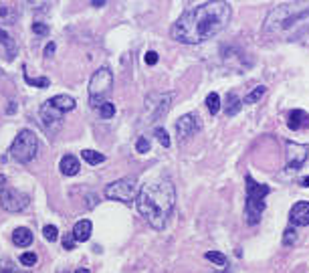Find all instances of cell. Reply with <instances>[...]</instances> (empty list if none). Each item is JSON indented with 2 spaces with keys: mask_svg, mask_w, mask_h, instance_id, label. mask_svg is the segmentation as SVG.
Listing matches in <instances>:
<instances>
[{
  "mask_svg": "<svg viewBox=\"0 0 309 273\" xmlns=\"http://www.w3.org/2000/svg\"><path fill=\"white\" fill-rule=\"evenodd\" d=\"M241 107H243V99L234 93V91H230L228 95H227V103H225V114H227V118H232V116H237L239 111H241Z\"/></svg>",
  "mask_w": 309,
  "mask_h": 273,
  "instance_id": "obj_18",
  "label": "cell"
},
{
  "mask_svg": "<svg viewBox=\"0 0 309 273\" xmlns=\"http://www.w3.org/2000/svg\"><path fill=\"white\" fill-rule=\"evenodd\" d=\"M33 31H34L36 34H41V36H47L49 33H51L49 24H45V22H34V24H33Z\"/></svg>",
  "mask_w": 309,
  "mask_h": 273,
  "instance_id": "obj_34",
  "label": "cell"
},
{
  "mask_svg": "<svg viewBox=\"0 0 309 273\" xmlns=\"http://www.w3.org/2000/svg\"><path fill=\"white\" fill-rule=\"evenodd\" d=\"M91 231H93V225H91V221L87 219H81L75 222V227H73V235H75V239L77 243H85V241H89L91 239Z\"/></svg>",
  "mask_w": 309,
  "mask_h": 273,
  "instance_id": "obj_16",
  "label": "cell"
},
{
  "mask_svg": "<svg viewBox=\"0 0 309 273\" xmlns=\"http://www.w3.org/2000/svg\"><path fill=\"white\" fill-rule=\"evenodd\" d=\"M263 31L281 41H299L309 33V4L285 2L267 15Z\"/></svg>",
  "mask_w": 309,
  "mask_h": 273,
  "instance_id": "obj_3",
  "label": "cell"
},
{
  "mask_svg": "<svg viewBox=\"0 0 309 273\" xmlns=\"http://www.w3.org/2000/svg\"><path fill=\"white\" fill-rule=\"evenodd\" d=\"M39 152V138L31 130H20L10 146V158L20 164H29Z\"/></svg>",
  "mask_w": 309,
  "mask_h": 273,
  "instance_id": "obj_7",
  "label": "cell"
},
{
  "mask_svg": "<svg viewBox=\"0 0 309 273\" xmlns=\"http://www.w3.org/2000/svg\"><path fill=\"white\" fill-rule=\"evenodd\" d=\"M16 20V8L10 6V4H2L0 6V27H10V24H15Z\"/></svg>",
  "mask_w": 309,
  "mask_h": 273,
  "instance_id": "obj_20",
  "label": "cell"
},
{
  "mask_svg": "<svg viewBox=\"0 0 309 273\" xmlns=\"http://www.w3.org/2000/svg\"><path fill=\"white\" fill-rule=\"evenodd\" d=\"M0 55H2L6 61H15V57L18 55V47L16 41L0 27Z\"/></svg>",
  "mask_w": 309,
  "mask_h": 273,
  "instance_id": "obj_14",
  "label": "cell"
},
{
  "mask_svg": "<svg viewBox=\"0 0 309 273\" xmlns=\"http://www.w3.org/2000/svg\"><path fill=\"white\" fill-rule=\"evenodd\" d=\"M43 235H45V239L51 241V243H55V241L59 239V231H57L55 225H47V227L43 229Z\"/></svg>",
  "mask_w": 309,
  "mask_h": 273,
  "instance_id": "obj_32",
  "label": "cell"
},
{
  "mask_svg": "<svg viewBox=\"0 0 309 273\" xmlns=\"http://www.w3.org/2000/svg\"><path fill=\"white\" fill-rule=\"evenodd\" d=\"M295 243H297V231H295V227L285 229V235H283V245L291 247V245H295Z\"/></svg>",
  "mask_w": 309,
  "mask_h": 273,
  "instance_id": "obj_28",
  "label": "cell"
},
{
  "mask_svg": "<svg viewBox=\"0 0 309 273\" xmlns=\"http://www.w3.org/2000/svg\"><path fill=\"white\" fill-rule=\"evenodd\" d=\"M12 111H15V103H12V102H10V105L6 107V114H12Z\"/></svg>",
  "mask_w": 309,
  "mask_h": 273,
  "instance_id": "obj_40",
  "label": "cell"
},
{
  "mask_svg": "<svg viewBox=\"0 0 309 273\" xmlns=\"http://www.w3.org/2000/svg\"><path fill=\"white\" fill-rule=\"evenodd\" d=\"M4 184H6V176L0 174V186H4Z\"/></svg>",
  "mask_w": 309,
  "mask_h": 273,
  "instance_id": "obj_41",
  "label": "cell"
},
{
  "mask_svg": "<svg viewBox=\"0 0 309 273\" xmlns=\"http://www.w3.org/2000/svg\"><path fill=\"white\" fill-rule=\"evenodd\" d=\"M140 215L147 225L156 231H162L176 206V186L170 178H160L146 184L135 198Z\"/></svg>",
  "mask_w": 309,
  "mask_h": 273,
  "instance_id": "obj_2",
  "label": "cell"
},
{
  "mask_svg": "<svg viewBox=\"0 0 309 273\" xmlns=\"http://www.w3.org/2000/svg\"><path fill=\"white\" fill-rule=\"evenodd\" d=\"M265 93H267V87H265V85H257L253 91H249V93L244 95L243 103H257V102H261V97H263Z\"/></svg>",
  "mask_w": 309,
  "mask_h": 273,
  "instance_id": "obj_21",
  "label": "cell"
},
{
  "mask_svg": "<svg viewBox=\"0 0 309 273\" xmlns=\"http://www.w3.org/2000/svg\"><path fill=\"white\" fill-rule=\"evenodd\" d=\"M29 203H31L29 194H24L16 188H4L2 194H0V205L8 213H20V210L29 206Z\"/></svg>",
  "mask_w": 309,
  "mask_h": 273,
  "instance_id": "obj_10",
  "label": "cell"
},
{
  "mask_svg": "<svg viewBox=\"0 0 309 273\" xmlns=\"http://www.w3.org/2000/svg\"><path fill=\"white\" fill-rule=\"evenodd\" d=\"M144 61H146V65H156L158 63V53L156 51H147Z\"/></svg>",
  "mask_w": 309,
  "mask_h": 273,
  "instance_id": "obj_35",
  "label": "cell"
},
{
  "mask_svg": "<svg viewBox=\"0 0 309 273\" xmlns=\"http://www.w3.org/2000/svg\"><path fill=\"white\" fill-rule=\"evenodd\" d=\"M154 136H156V140L162 144L164 148H170V136H168V132H166L164 128H156V130H154Z\"/></svg>",
  "mask_w": 309,
  "mask_h": 273,
  "instance_id": "obj_29",
  "label": "cell"
},
{
  "mask_svg": "<svg viewBox=\"0 0 309 273\" xmlns=\"http://www.w3.org/2000/svg\"><path fill=\"white\" fill-rule=\"evenodd\" d=\"M81 158H83L87 164H91V166H97V164L105 162V156L99 154V152H95V150H83V152H81Z\"/></svg>",
  "mask_w": 309,
  "mask_h": 273,
  "instance_id": "obj_22",
  "label": "cell"
},
{
  "mask_svg": "<svg viewBox=\"0 0 309 273\" xmlns=\"http://www.w3.org/2000/svg\"><path fill=\"white\" fill-rule=\"evenodd\" d=\"M24 81H27L29 85H34V87H41V89H45V87H49L51 85V81H49V77H39V79H33V77H29V73L24 71Z\"/></svg>",
  "mask_w": 309,
  "mask_h": 273,
  "instance_id": "obj_26",
  "label": "cell"
},
{
  "mask_svg": "<svg viewBox=\"0 0 309 273\" xmlns=\"http://www.w3.org/2000/svg\"><path fill=\"white\" fill-rule=\"evenodd\" d=\"M114 89V73L109 67H101L93 73V77L89 81V103L91 107L99 109L105 102L107 95Z\"/></svg>",
  "mask_w": 309,
  "mask_h": 273,
  "instance_id": "obj_6",
  "label": "cell"
},
{
  "mask_svg": "<svg viewBox=\"0 0 309 273\" xmlns=\"http://www.w3.org/2000/svg\"><path fill=\"white\" fill-rule=\"evenodd\" d=\"M287 126H289V130H293V132L309 128V114H307V111H303V109H293L291 114H289Z\"/></svg>",
  "mask_w": 309,
  "mask_h": 273,
  "instance_id": "obj_15",
  "label": "cell"
},
{
  "mask_svg": "<svg viewBox=\"0 0 309 273\" xmlns=\"http://www.w3.org/2000/svg\"><path fill=\"white\" fill-rule=\"evenodd\" d=\"M200 130H202V119L198 114H194V111L192 114H184L176 121V134H178V140H182V142L190 140L192 136Z\"/></svg>",
  "mask_w": 309,
  "mask_h": 273,
  "instance_id": "obj_11",
  "label": "cell"
},
{
  "mask_svg": "<svg viewBox=\"0 0 309 273\" xmlns=\"http://www.w3.org/2000/svg\"><path fill=\"white\" fill-rule=\"evenodd\" d=\"M204 257L208 259V261H212V265H218V267L227 265V255L220 253V251H206Z\"/></svg>",
  "mask_w": 309,
  "mask_h": 273,
  "instance_id": "obj_24",
  "label": "cell"
},
{
  "mask_svg": "<svg viewBox=\"0 0 309 273\" xmlns=\"http://www.w3.org/2000/svg\"><path fill=\"white\" fill-rule=\"evenodd\" d=\"M309 158V146L297 144V142H287V170L295 172L299 170Z\"/></svg>",
  "mask_w": 309,
  "mask_h": 273,
  "instance_id": "obj_12",
  "label": "cell"
},
{
  "mask_svg": "<svg viewBox=\"0 0 309 273\" xmlns=\"http://www.w3.org/2000/svg\"><path fill=\"white\" fill-rule=\"evenodd\" d=\"M59 273H91V271L85 269V267H77V269H73V271H59Z\"/></svg>",
  "mask_w": 309,
  "mask_h": 273,
  "instance_id": "obj_37",
  "label": "cell"
},
{
  "mask_svg": "<svg viewBox=\"0 0 309 273\" xmlns=\"http://www.w3.org/2000/svg\"><path fill=\"white\" fill-rule=\"evenodd\" d=\"M36 261H39V257H36V253L27 251V253H22V255H20V265L33 267V265H36Z\"/></svg>",
  "mask_w": 309,
  "mask_h": 273,
  "instance_id": "obj_30",
  "label": "cell"
},
{
  "mask_svg": "<svg viewBox=\"0 0 309 273\" xmlns=\"http://www.w3.org/2000/svg\"><path fill=\"white\" fill-rule=\"evenodd\" d=\"M174 93H150L144 102V121L146 123H154L162 116L168 114V109L172 105Z\"/></svg>",
  "mask_w": 309,
  "mask_h": 273,
  "instance_id": "obj_9",
  "label": "cell"
},
{
  "mask_svg": "<svg viewBox=\"0 0 309 273\" xmlns=\"http://www.w3.org/2000/svg\"><path fill=\"white\" fill-rule=\"evenodd\" d=\"M244 188H246V203H244V219L249 225H257L261 221V215L265 210V198L271 192V186L257 182L251 174L244 176Z\"/></svg>",
  "mask_w": 309,
  "mask_h": 273,
  "instance_id": "obj_4",
  "label": "cell"
},
{
  "mask_svg": "<svg viewBox=\"0 0 309 273\" xmlns=\"http://www.w3.org/2000/svg\"><path fill=\"white\" fill-rule=\"evenodd\" d=\"M150 148H152L150 140H147L146 136H140L138 142H135V150H138L140 154H146V152H150Z\"/></svg>",
  "mask_w": 309,
  "mask_h": 273,
  "instance_id": "obj_31",
  "label": "cell"
},
{
  "mask_svg": "<svg viewBox=\"0 0 309 273\" xmlns=\"http://www.w3.org/2000/svg\"><path fill=\"white\" fill-rule=\"evenodd\" d=\"M55 49H57V45H55V43H49V45L45 47V57H51V55L55 53Z\"/></svg>",
  "mask_w": 309,
  "mask_h": 273,
  "instance_id": "obj_36",
  "label": "cell"
},
{
  "mask_svg": "<svg viewBox=\"0 0 309 273\" xmlns=\"http://www.w3.org/2000/svg\"><path fill=\"white\" fill-rule=\"evenodd\" d=\"M99 116L103 118V119H111L115 116V105L111 103V102H105L101 107H99Z\"/></svg>",
  "mask_w": 309,
  "mask_h": 273,
  "instance_id": "obj_27",
  "label": "cell"
},
{
  "mask_svg": "<svg viewBox=\"0 0 309 273\" xmlns=\"http://www.w3.org/2000/svg\"><path fill=\"white\" fill-rule=\"evenodd\" d=\"M71 109H75V99H73L71 95H65V93L55 95V97L49 99V102H45L41 105V111H39L45 130L55 132L57 128H61L65 114Z\"/></svg>",
  "mask_w": 309,
  "mask_h": 273,
  "instance_id": "obj_5",
  "label": "cell"
},
{
  "mask_svg": "<svg viewBox=\"0 0 309 273\" xmlns=\"http://www.w3.org/2000/svg\"><path fill=\"white\" fill-rule=\"evenodd\" d=\"M206 107H208V111H210L212 116H216L218 111H220V95H218L216 91H212V93L206 95Z\"/></svg>",
  "mask_w": 309,
  "mask_h": 273,
  "instance_id": "obj_23",
  "label": "cell"
},
{
  "mask_svg": "<svg viewBox=\"0 0 309 273\" xmlns=\"http://www.w3.org/2000/svg\"><path fill=\"white\" fill-rule=\"evenodd\" d=\"M93 6H97V8H99V6H105V0H99V2H97V0H93V2H91Z\"/></svg>",
  "mask_w": 309,
  "mask_h": 273,
  "instance_id": "obj_39",
  "label": "cell"
},
{
  "mask_svg": "<svg viewBox=\"0 0 309 273\" xmlns=\"http://www.w3.org/2000/svg\"><path fill=\"white\" fill-rule=\"evenodd\" d=\"M75 243H77V239H75V235H73V233H65L63 235V249L73 251V249H75Z\"/></svg>",
  "mask_w": 309,
  "mask_h": 273,
  "instance_id": "obj_33",
  "label": "cell"
},
{
  "mask_svg": "<svg viewBox=\"0 0 309 273\" xmlns=\"http://www.w3.org/2000/svg\"><path fill=\"white\" fill-rule=\"evenodd\" d=\"M0 75H2V69H0Z\"/></svg>",
  "mask_w": 309,
  "mask_h": 273,
  "instance_id": "obj_42",
  "label": "cell"
},
{
  "mask_svg": "<svg viewBox=\"0 0 309 273\" xmlns=\"http://www.w3.org/2000/svg\"><path fill=\"white\" fill-rule=\"evenodd\" d=\"M12 243L16 247H29L33 243V233L27 229V227H18L12 233Z\"/></svg>",
  "mask_w": 309,
  "mask_h": 273,
  "instance_id": "obj_19",
  "label": "cell"
},
{
  "mask_svg": "<svg viewBox=\"0 0 309 273\" xmlns=\"http://www.w3.org/2000/svg\"><path fill=\"white\" fill-rule=\"evenodd\" d=\"M230 4L225 0L192 4L180 15V18L172 24V39L184 45H198L212 39L222 29H227L230 20Z\"/></svg>",
  "mask_w": 309,
  "mask_h": 273,
  "instance_id": "obj_1",
  "label": "cell"
},
{
  "mask_svg": "<svg viewBox=\"0 0 309 273\" xmlns=\"http://www.w3.org/2000/svg\"><path fill=\"white\" fill-rule=\"evenodd\" d=\"M59 168H61V172H63L65 176H75V174H79V168H81V164H79V160H77L75 156L67 154V156H63V158H61Z\"/></svg>",
  "mask_w": 309,
  "mask_h": 273,
  "instance_id": "obj_17",
  "label": "cell"
},
{
  "mask_svg": "<svg viewBox=\"0 0 309 273\" xmlns=\"http://www.w3.org/2000/svg\"><path fill=\"white\" fill-rule=\"evenodd\" d=\"M299 184L303 186V188H309V176H303V178L299 180Z\"/></svg>",
  "mask_w": 309,
  "mask_h": 273,
  "instance_id": "obj_38",
  "label": "cell"
},
{
  "mask_svg": "<svg viewBox=\"0 0 309 273\" xmlns=\"http://www.w3.org/2000/svg\"><path fill=\"white\" fill-rule=\"evenodd\" d=\"M0 273H27L20 269L16 263H12L10 259H0Z\"/></svg>",
  "mask_w": 309,
  "mask_h": 273,
  "instance_id": "obj_25",
  "label": "cell"
},
{
  "mask_svg": "<svg viewBox=\"0 0 309 273\" xmlns=\"http://www.w3.org/2000/svg\"><path fill=\"white\" fill-rule=\"evenodd\" d=\"M289 221L293 227H309V203L299 201L289 210Z\"/></svg>",
  "mask_w": 309,
  "mask_h": 273,
  "instance_id": "obj_13",
  "label": "cell"
},
{
  "mask_svg": "<svg viewBox=\"0 0 309 273\" xmlns=\"http://www.w3.org/2000/svg\"><path fill=\"white\" fill-rule=\"evenodd\" d=\"M103 192L109 201H119L123 205H131L140 194V186H138V180L135 178L126 176V178H119L115 182L107 184Z\"/></svg>",
  "mask_w": 309,
  "mask_h": 273,
  "instance_id": "obj_8",
  "label": "cell"
}]
</instances>
